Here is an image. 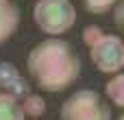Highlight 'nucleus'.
<instances>
[{
    "label": "nucleus",
    "instance_id": "f257e3e1",
    "mask_svg": "<svg viewBox=\"0 0 124 120\" xmlns=\"http://www.w3.org/2000/svg\"><path fill=\"white\" fill-rule=\"evenodd\" d=\"M26 70L39 90L63 92L81 77V57L70 42L50 37L28 52Z\"/></svg>",
    "mask_w": 124,
    "mask_h": 120
},
{
    "label": "nucleus",
    "instance_id": "f03ea898",
    "mask_svg": "<svg viewBox=\"0 0 124 120\" xmlns=\"http://www.w3.org/2000/svg\"><path fill=\"white\" fill-rule=\"evenodd\" d=\"M33 20L44 33L59 37L76 24V9L70 0H37L33 7Z\"/></svg>",
    "mask_w": 124,
    "mask_h": 120
},
{
    "label": "nucleus",
    "instance_id": "7ed1b4c3",
    "mask_svg": "<svg viewBox=\"0 0 124 120\" xmlns=\"http://www.w3.org/2000/svg\"><path fill=\"white\" fill-rule=\"evenodd\" d=\"M61 120H111V109L94 90H78L61 105Z\"/></svg>",
    "mask_w": 124,
    "mask_h": 120
},
{
    "label": "nucleus",
    "instance_id": "20e7f679",
    "mask_svg": "<svg viewBox=\"0 0 124 120\" xmlns=\"http://www.w3.org/2000/svg\"><path fill=\"white\" fill-rule=\"evenodd\" d=\"M87 48H89L92 63L100 72H105V74H118L124 68V39L122 37L102 33Z\"/></svg>",
    "mask_w": 124,
    "mask_h": 120
},
{
    "label": "nucleus",
    "instance_id": "39448f33",
    "mask_svg": "<svg viewBox=\"0 0 124 120\" xmlns=\"http://www.w3.org/2000/svg\"><path fill=\"white\" fill-rule=\"evenodd\" d=\"M0 87H4V92L15 96V98H24L26 94H31L28 81L9 61H0Z\"/></svg>",
    "mask_w": 124,
    "mask_h": 120
},
{
    "label": "nucleus",
    "instance_id": "423d86ee",
    "mask_svg": "<svg viewBox=\"0 0 124 120\" xmlns=\"http://www.w3.org/2000/svg\"><path fill=\"white\" fill-rule=\"evenodd\" d=\"M20 26V9L13 0H0V44H4Z\"/></svg>",
    "mask_w": 124,
    "mask_h": 120
},
{
    "label": "nucleus",
    "instance_id": "0eeeda50",
    "mask_svg": "<svg viewBox=\"0 0 124 120\" xmlns=\"http://www.w3.org/2000/svg\"><path fill=\"white\" fill-rule=\"evenodd\" d=\"M0 120H24V109L20 98L7 92L0 94Z\"/></svg>",
    "mask_w": 124,
    "mask_h": 120
},
{
    "label": "nucleus",
    "instance_id": "6e6552de",
    "mask_svg": "<svg viewBox=\"0 0 124 120\" xmlns=\"http://www.w3.org/2000/svg\"><path fill=\"white\" fill-rule=\"evenodd\" d=\"M105 94L107 98L118 105V107H124V74H116L107 85H105Z\"/></svg>",
    "mask_w": 124,
    "mask_h": 120
},
{
    "label": "nucleus",
    "instance_id": "1a4fd4ad",
    "mask_svg": "<svg viewBox=\"0 0 124 120\" xmlns=\"http://www.w3.org/2000/svg\"><path fill=\"white\" fill-rule=\"evenodd\" d=\"M22 109H24V116L39 118V116L46 114V101L37 94H26L24 101H22Z\"/></svg>",
    "mask_w": 124,
    "mask_h": 120
},
{
    "label": "nucleus",
    "instance_id": "9d476101",
    "mask_svg": "<svg viewBox=\"0 0 124 120\" xmlns=\"http://www.w3.org/2000/svg\"><path fill=\"white\" fill-rule=\"evenodd\" d=\"M87 13H94V15H105L107 11H111L120 0H78Z\"/></svg>",
    "mask_w": 124,
    "mask_h": 120
},
{
    "label": "nucleus",
    "instance_id": "9b49d317",
    "mask_svg": "<svg viewBox=\"0 0 124 120\" xmlns=\"http://www.w3.org/2000/svg\"><path fill=\"white\" fill-rule=\"evenodd\" d=\"M113 24L120 28V33L124 35V0H120L113 7Z\"/></svg>",
    "mask_w": 124,
    "mask_h": 120
},
{
    "label": "nucleus",
    "instance_id": "f8f14e48",
    "mask_svg": "<svg viewBox=\"0 0 124 120\" xmlns=\"http://www.w3.org/2000/svg\"><path fill=\"white\" fill-rule=\"evenodd\" d=\"M102 35V31L98 28V26H94V24H89V26H85V31H83V42L89 46V44H94L98 37Z\"/></svg>",
    "mask_w": 124,
    "mask_h": 120
},
{
    "label": "nucleus",
    "instance_id": "ddd939ff",
    "mask_svg": "<svg viewBox=\"0 0 124 120\" xmlns=\"http://www.w3.org/2000/svg\"><path fill=\"white\" fill-rule=\"evenodd\" d=\"M118 120H124V114H122V116H120V118H118Z\"/></svg>",
    "mask_w": 124,
    "mask_h": 120
}]
</instances>
